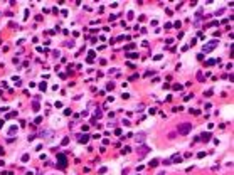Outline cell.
Here are the masks:
<instances>
[{
  "label": "cell",
  "instance_id": "cell-6",
  "mask_svg": "<svg viewBox=\"0 0 234 175\" xmlns=\"http://www.w3.org/2000/svg\"><path fill=\"white\" fill-rule=\"evenodd\" d=\"M77 138H79V142H83V143H86V142H88V136H86V135H83V136H77Z\"/></svg>",
  "mask_w": 234,
  "mask_h": 175
},
{
  "label": "cell",
  "instance_id": "cell-2",
  "mask_svg": "<svg viewBox=\"0 0 234 175\" xmlns=\"http://www.w3.org/2000/svg\"><path fill=\"white\" fill-rule=\"evenodd\" d=\"M216 46H217V40H211L209 44H205L204 47H202V52H209V51H212V49L216 47ZM202 52H201V54H202Z\"/></svg>",
  "mask_w": 234,
  "mask_h": 175
},
{
  "label": "cell",
  "instance_id": "cell-8",
  "mask_svg": "<svg viewBox=\"0 0 234 175\" xmlns=\"http://www.w3.org/2000/svg\"><path fill=\"white\" fill-rule=\"evenodd\" d=\"M172 160H174V162H175V163H180V162H182V158H180V157H174V158H172Z\"/></svg>",
  "mask_w": 234,
  "mask_h": 175
},
{
  "label": "cell",
  "instance_id": "cell-4",
  "mask_svg": "<svg viewBox=\"0 0 234 175\" xmlns=\"http://www.w3.org/2000/svg\"><path fill=\"white\" fill-rule=\"evenodd\" d=\"M145 133H138V135L135 136V142H138V143H142V142H145Z\"/></svg>",
  "mask_w": 234,
  "mask_h": 175
},
{
  "label": "cell",
  "instance_id": "cell-1",
  "mask_svg": "<svg viewBox=\"0 0 234 175\" xmlns=\"http://www.w3.org/2000/svg\"><path fill=\"white\" fill-rule=\"evenodd\" d=\"M190 130H192V125H190V123H180L179 126H177L179 135H189Z\"/></svg>",
  "mask_w": 234,
  "mask_h": 175
},
{
  "label": "cell",
  "instance_id": "cell-3",
  "mask_svg": "<svg viewBox=\"0 0 234 175\" xmlns=\"http://www.w3.org/2000/svg\"><path fill=\"white\" fill-rule=\"evenodd\" d=\"M57 160H59V167H66V157H64L62 153L57 155Z\"/></svg>",
  "mask_w": 234,
  "mask_h": 175
},
{
  "label": "cell",
  "instance_id": "cell-5",
  "mask_svg": "<svg viewBox=\"0 0 234 175\" xmlns=\"http://www.w3.org/2000/svg\"><path fill=\"white\" fill-rule=\"evenodd\" d=\"M202 140H204V142H207L209 138H211V133H202V136H201Z\"/></svg>",
  "mask_w": 234,
  "mask_h": 175
},
{
  "label": "cell",
  "instance_id": "cell-7",
  "mask_svg": "<svg viewBox=\"0 0 234 175\" xmlns=\"http://www.w3.org/2000/svg\"><path fill=\"white\" fill-rule=\"evenodd\" d=\"M216 59H209V61H207V66H212V64H216Z\"/></svg>",
  "mask_w": 234,
  "mask_h": 175
}]
</instances>
